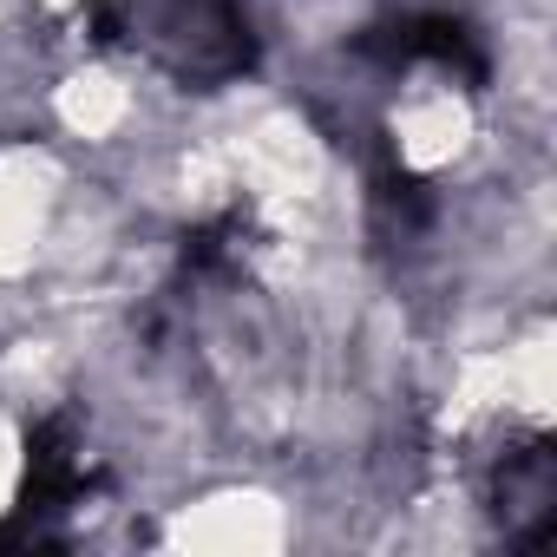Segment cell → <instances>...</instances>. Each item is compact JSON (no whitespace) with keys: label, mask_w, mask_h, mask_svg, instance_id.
Instances as JSON below:
<instances>
[{"label":"cell","mask_w":557,"mask_h":557,"mask_svg":"<svg viewBox=\"0 0 557 557\" xmlns=\"http://www.w3.org/2000/svg\"><path fill=\"white\" fill-rule=\"evenodd\" d=\"M164 537L190 544V550H275L289 537V511L262 485H230V492H203V498L177 505Z\"/></svg>","instance_id":"obj_1"},{"label":"cell","mask_w":557,"mask_h":557,"mask_svg":"<svg viewBox=\"0 0 557 557\" xmlns=\"http://www.w3.org/2000/svg\"><path fill=\"white\" fill-rule=\"evenodd\" d=\"M14 492H21V440H14L8 420H0V511L14 505Z\"/></svg>","instance_id":"obj_2"}]
</instances>
